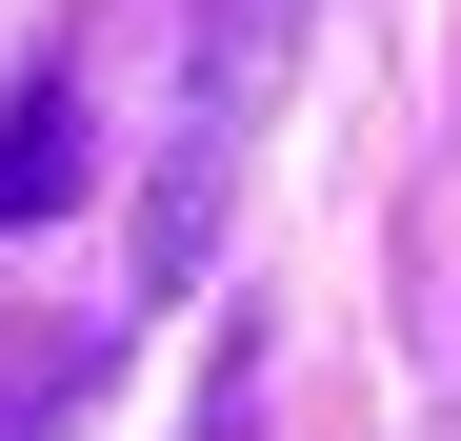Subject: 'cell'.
Masks as SVG:
<instances>
[{
	"label": "cell",
	"instance_id": "cell-2",
	"mask_svg": "<svg viewBox=\"0 0 461 441\" xmlns=\"http://www.w3.org/2000/svg\"><path fill=\"white\" fill-rule=\"evenodd\" d=\"M81 161H101V121H81V81H60V60H41V81L0 101V241L81 201Z\"/></svg>",
	"mask_w": 461,
	"mask_h": 441
},
{
	"label": "cell",
	"instance_id": "cell-1",
	"mask_svg": "<svg viewBox=\"0 0 461 441\" xmlns=\"http://www.w3.org/2000/svg\"><path fill=\"white\" fill-rule=\"evenodd\" d=\"M301 0H201V60H181V140H161V201H140V302H181L201 241H221V161L261 121V60H281Z\"/></svg>",
	"mask_w": 461,
	"mask_h": 441
},
{
	"label": "cell",
	"instance_id": "cell-3",
	"mask_svg": "<svg viewBox=\"0 0 461 441\" xmlns=\"http://www.w3.org/2000/svg\"><path fill=\"white\" fill-rule=\"evenodd\" d=\"M60 401H101V321H21L0 341V441H41Z\"/></svg>",
	"mask_w": 461,
	"mask_h": 441
}]
</instances>
